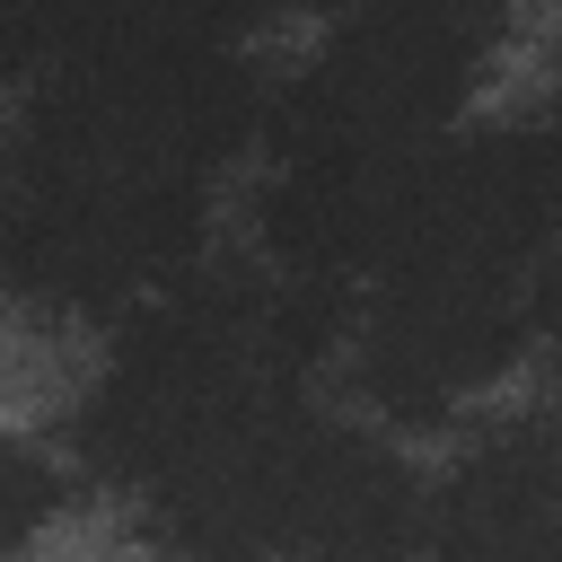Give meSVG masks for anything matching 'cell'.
Segmentation results:
<instances>
[{"mask_svg": "<svg viewBox=\"0 0 562 562\" xmlns=\"http://www.w3.org/2000/svg\"><path fill=\"white\" fill-rule=\"evenodd\" d=\"M325 325H334V307H325V281H307V272H290L272 290L202 281V290L167 299L123 342V360L105 369V386L79 413L88 465L114 483H158V492L184 483L237 430H255L263 413L290 404V378L307 369Z\"/></svg>", "mask_w": 562, "mask_h": 562, "instance_id": "6da1fadb", "label": "cell"}, {"mask_svg": "<svg viewBox=\"0 0 562 562\" xmlns=\"http://www.w3.org/2000/svg\"><path fill=\"white\" fill-rule=\"evenodd\" d=\"M193 237V184L26 176L9 202V281L44 307H105L158 281Z\"/></svg>", "mask_w": 562, "mask_h": 562, "instance_id": "7a4b0ae2", "label": "cell"}, {"mask_svg": "<svg viewBox=\"0 0 562 562\" xmlns=\"http://www.w3.org/2000/svg\"><path fill=\"white\" fill-rule=\"evenodd\" d=\"M518 316V263L404 255L386 263V299L369 325V386L404 413H439L509 360Z\"/></svg>", "mask_w": 562, "mask_h": 562, "instance_id": "3957f363", "label": "cell"}, {"mask_svg": "<svg viewBox=\"0 0 562 562\" xmlns=\"http://www.w3.org/2000/svg\"><path fill=\"white\" fill-rule=\"evenodd\" d=\"M430 544L448 553H536L562 562V439L553 430H509L492 439L439 501Z\"/></svg>", "mask_w": 562, "mask_h": 562, "instance_id": "277c9868", "label": "cell"}, {"mask_svg": "<svg viewBox=\"0 0 562 562\" xmlns=\"http://www.w3.org/2000/svg\"><path fill=\"white\" fill-rule=\"evenodd\" d=\"M53 465L35 457V448H18V439H0V553L9 544H26L35 527H44V509H53Z\"/></svg>", "mask_w": 562, "mask_h": 562, "instance_id": "5b68a950", "label": "cell"}, {"mask_svg": "<svg viewBox=\"0 0 562 562\" xmlns=\"http://www.w3.org/2000/svg\"><path fill=\"white\" fill-rule=\"evenodd\" d=\"M536 307H544V325H553V334H562V272H553V281H544V299H536Z\"/></svg>", "mask_w": 562, "mask_h": 562, "instance_id": "8992f818", "label": "cell"}, {"mask_svg": "<svg viewBox=\"0 0 562 562\" xmlns=\"http://www.w3.org/2000/svg\"><path fill=\"white\" fill-rule=\"evenodd\" d=\"M536 140H544V158H553V176H562V105H553V123H544Z\"/></svg>", "mask_w": 562, "mask_h": 562, "instance_id": "52a82bcc", "label": "cell"}, {"mask_svg": "<svg viewBox=\"0 0 562 562\" xmlns=\"http://www.w3.org/2000/svg\"><path fill=\"white\" fill-rule=\"evenodd\" d=\"M0 272H9V202H0Z\"/></svg>", "mask_w": 562, "mask_h": 562, "instance_id": "ba28073f", "label": "cell"}]
</instances>
